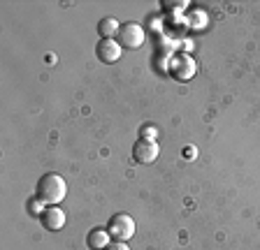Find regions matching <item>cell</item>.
<instances>
[{
  "label": "cell",
  "mask_w": 260,
  "mask_h": 250,
  "mask_svg": "<svg viewBox=\"0 0 260 250\" xmlns=\"http://www.w3.org/2000/svg\"><path fill=\"white\" fill-rule=\"evenodd\" d=\"M35 195L47 204V206H58L60 201L68 195V183L60 174L56 172H49V174L40 176L38 185H35Z\"/></svg>",
  "instance_id": "cell-1"
},
{
  "label": "cell",
  "mask_w": 260,
  "mask_h": 250,
  "mask_svg": "<svg viewBox=\"0 0 260 250\" xmlns=\"http://www.w3.org/2000/svg\"><path fill=\"white\" fill-rule=\"evenodd\" d=\"M107 232L112 241H128L135 234V220L128 213H114L107 223Z\"/></svg>",
  "instance_id": "cell-2"
},
{
  "label": "cell",
  "mask_w": 260,
  "mask_h": 250,
  "mask_svg": "<svg viewBox=\"0 0 260 250\" xmlns=\"http://www.w3.org/2000/svg\"><path fill=\"white\" fill-rule=\"evenodd\" d=\"M119 44L123 47V49H140L142 44H144L146 39V33H144V28L140 26V23L135 21H128V23H121V30H119Z\"/></svg>",
  "instance_id": "cell-3"
},
{
  "label": "cell",
  "mask_w": 260,
  "mask_h": 250,
  "mask_svg": "<svg viewBox=\"0 0 260 250\" xmlns=\"http://www.w3.org/2000/svg\"><path fill=\"white\" fill-rule=\"evenodd\" d=\"M170 76L177 79V81H188L193 79L195 72H198V65H195V60L190 58L188 54H179L170 60V67H168Z\"/></svg>",
  "instance_id": "cell-4"
},
{
  "label": "cell",
  "mask_w": 260,
  "mask_h": 250,
  "mask_svg": "<svg viewBox=\"0 0 260 250\" xmlns=\"http://www.w3.org/2000/svg\"><path fill=\"white\" fill-rule=\"evenodd\" d=\"M158 155H160V146H158L156 139H144V137H140V139L133 144V158H135V162L151 164L158 160Z\"/></svg>",
  "instance_id": "cell-5"
},
{
  "label": "cell",
  "mask_w": 260,
  "mask_h": 250,
  "mask_svg": "<svg viewBox=\"0 0 260 250\" xmlns=\"http://www.w3.org/2000/svg\"><path fill=\"white\" fill-rule=\"evenodd\" d=\"M121 54H123V47L119 44V39H100V42L95 44V56L105 65L116 63V60L121 58Z\"/></svg>",
  "instance_id": "cell-6"
},
{
  "label": "cell",
  "mask_w": 260,
  "mask_h": 250,
  "mask_svg": "<svg viewBox=\"0 0 260 250\" xmlns=\"http://www.w3.org/2000/svg\"><path fill=\"white\" fill-rule=\"evenodd\" d=\"M40 223H42V227L47 232H58V229L65 227L68 218H65V211L60 206H47L44 213L40 216Z\"/></svg>",
  "instance_id": "cell-7"
},
{
  "label": "cell",
  "mask_w": 260,
  "mask_h": 250,
  "mask_svg": "<svg viewBox=\"0 0 260 250\" xmlns=\"http://www.w3.org/2000/svg\"><path fill=\"white\" fill-rule=\"evenodd\" d=\"M112 243V236H109L107 227H93L86 234V245L88 250H107V245Z\"/></svg>",
  "instance_id": "cell-8"
},
{
  "label": "cell",
  "mask_w": 260,
  "mask_h": 250,
  "mask_svg": "<svg viewBox=\"0 0 260 250\" xmlns=\"http://www.w3.org/2000/svg\"><path fill=\"white\" fill-rule=\"evenodd\" d=\"M95 30H98V35H100V39H116L119 37V30H121V23L114 17H105L98 21Z\"/></svg>",
  "instance_id": "cell-9"
},
{
  "label": "cell",
  "mask_w": 260,
  "mask_h": 250,
  "mask_svg": "<svg viewBox=\"0 0 260 250\" xmlns=\"http://www.w3.org/2000/svg\"><path fill=\"white\" fill-rule=\"evenodd\" d=\"M188 23L193 30H202L207 26V14L202 10H190L188 12Z\"/></svg>",
  "instance_id": "cell-10"
},
{
  "label": "cell",
  "mask_w": 260,
  "mask_h": 250,
  "mask_svg": "<svg viewBox=\"0 0 260 250\" xmlns=\"http://www.w3.org/2000/svg\"><path fill=\"white\" fill-rule=\"evenodd\" d=\"M26 209H28V213L30 216H35V218H40L44 213V209H47V204H44L42 199H40L38 195H32L30 199H28V204H26Z\"/></svg>",
  "instance_id": "cell-11"
},
{
  "label": "cell",
  "mask_w": 260,
  "mask_h": 250,
  "mask_svg": "<svg viewBox=\"0 0 260 250\" xmlns=\"http://www.w3.org/2000/svg\"><path fill=\"white\" fill-rule=\"evenodd\" d=\"M140 137H144V139H156L158 130L153 128V125H144V128H142V132H140Z\"/></svg>",
  "instance_id": "cell-12"
},
{
  "label": "cell",
  "mask_w": 260,
  "mask_h": 250,
  "mask_svg": "<svg viewBox=\"0 0 260 250\" xmlns=\"http://www.w3.org/2000/svg\"><path fill=\"white\" fill-rule=\"evenodd\" d=\"M107 250H130V248L125 241H112V243L107 245Z\"/></svg>",
  "instance_id": "cell-13"
}]
</instances>
